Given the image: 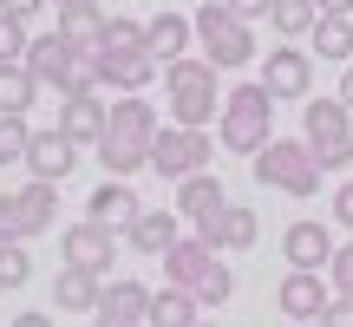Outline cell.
<instances>
[{"label":"cell","mask_w":353,"mask_h":327,"mask_svg":"<svg viewBox=\"0 0 353 327\" xmlns=\"http://www.w3.org/2000/svg\"><path fill=\"white\" fill-rule=\"evenodd\" d=\"M125 46H144V20L112 13V20H105V46H99V52H125Z\"/></svg>","instance_id":"obj_34"},{"label":"cell","mask_w":353,"mask_h":327,"mask_svg":"<svg viewBox=\"0 0 353 327\" xmlns=\"http://www.w3.org/2000/svg\"><path fill=\"white\" fill-rule=\"evenodd\" d=\"M268 138H275V99H268L262 79H255V86L223 92V112H216V144H223V151H236V157H255Z\"/></svg>","instance_id":"obj_1"},{"label":"cell","mask_w":353,"mask_h":327,"mask_svg":"<svg viewBox=\"0 0 353 327\" xmlns=\"http://www.w3.org/2000/svg\"><path fill=\"white\" fill-rule=\"evenodd\" d=\"M72 164H79V144L65 138L59 125H52V131H33V144H26V170H33V177L65 184V177H72Z\"/></svg>","instance_id":"obj_17"},{"label":"cell","mask_w":353,"mask_h":327,"mask_svg":"<svg viewBox=\"0 0 353 327\" xmlns=\"http://www.w3.org/2000/svg\"><path fill=\"white\" fill-rule=\"evenodd\" d=\"M203 321V301L190 288H151V315H144V327H196Z\"/></svg>","instance_id":"obj_24"},{"label":"cell","mask_w":353,"mask_h":327,"mask_svg":"<svg viewBox=\"0 0 353 327\" xmlns=\"http://www.w3.org/2000/svg\"><path fill=\"white\" fill-rule=\"evenodd\" d=\"M321 327H353V295H334L327 315H321Z\"/></svg>","instance_id":"obj_37"},{"label":"cell","mask_w":353,"mask_h":327,"mask_svg":"<svg viewBox=\"0 0 353 327\" xmlns=\"http://www.w3.org/2000/svg\"><path fill=\"white\" fill-rule=\"evenodd\" d=\"M59 131H65L72 144H99V138H105V105H99V92L59 99Z\"/></svg>","instance_id":"obj_23"},{"label":"cell","mask_w":353,"mask_h":327,"mask_svg":"<svg viewBox=\"0 0 353 327\" xmlns=\"http://www.w3.org/2000/svg\"><path fill=\"white\" fill-rule=\"evenodd\" d=\"M301 138L321 157V170H347L353 164V112L341 99H307L301 105Z\"/></svg>","instance_id":"obj_6"},{"label":"cell","mask_w":353,"mask_h":327,"mask_svg":"<svg viewBox=\"0 0 353 327\" xmlns=\"http://www.w3.org/2000/svg\"><path fill=\"white\" fill-rule=\"evenodd\" d=\"M314 20H321V7H314V0H268V26H275L281 39L314 33Z\"/></svg>","instance_id":"obj_29"},{"label":"cell","mask_w":353,"mask_h":327,"mask_svg":"<svg viewBox=\"0 0 353 327\" xmlns=\"http://www.w3.org/2000/svg\"><path fill=\"white\" fill-rule=\"evenodd\" d=\"M157 105L144 99V92H118L112 105H105V138L112 144H131V151H151L157 144Z\"/></svg>","instance_id":"obj_8"},{"label":"cell","mask_w":353,"mask_h":327,"mask_svg":"<svg viewBox=\"0 0 353 327\" xmlns=\"http://www.w3.org/2000/svg\"><path fill=\"white\" fill-rule=\"evenodd\" d=\"M164 105H170V125H216L223 112V92H216V66L210 59H170L164 66Z\"/></svg>","instance_id":"obj_2"},{"label":"cell","mask_w":353,"mask_h":327,"mask_svg":"<svg viewBox=\"0 0 353 327\" xmlns=\"http://www.w3.org/2000/svg\"><path fill=\"white\" fill-rule=\"evenodd\" d=\"M327 301H334V281H321V268H288L281 288H275V308L288 321H321Z\"/></svg>","instance_id":"obj_10"},{"label":"cell","mask_w":353,"mask_h":327,"mask_svg":"<svg viewBox=\"0 0 353 327\" xmlns=\"http://www.w3.org/2000/svg\"><path fill=\"white\" fill-rule=\"evenodd\" d=\"M39 92H46V86H39V79L26 72V59H7V66H0V112L26 118V112H33V99H39Z\"/></svg>","instance_id":"obj_27"},{"label":"cell","mask_w":353,"mask_h":327,"mask_svg":"<svg viewBox=\"0 0 353 327\" xmlns=\"http://www.w3.org/2000/svg\"><path fill=\"white\" fill-rule=\"evenodd\" d=\"M144 46H151V59L157 66H170V59H183L190 46H196V26H190V13H157V20H144Z\"/></svg>","instance_id":"obj_19"},{"label":"cell","mask_w":353,"mask_h":327,"mask_svg":"<svg viewBox=\"0 0 353 327\" xmlns=\"http://www.w3.org/2000/svg\"><path fill=\"white\" fill-rule=\"evenodd\" d=\"M33 281V255H26V242H0V295L26 288Z\"/></svg>","instance_id":"obj_30"},{"label":"cell","mask_w":353,"mask_h":327,"mask_svg":"<svg viewBox=\"0 0 353 327\" xmlns=\"http://www.w3.org/2000/svg\"><path fill=\"white\" fill-rule=\"evenodd\" d=\"M72 59H79V46H72L65 33H33V39H26V72H33L39 86H52V92L65 86Z\"/></svg>","instance_id":"obj_16"},{"label":"cell","mask_w":353,"mask_h":327,"mask_svg":"<svg viewBox=\"0 0 353 327\" xmlns=\"http://www.w3.org/2000/svg\"><path fill=\"white\" fill-rule=\"evenodd\" d=\"M334 223H341V229H353V177H347L341 190H334Z\"/></svg>","instance_id":"obj_38"},{"label":"cell","mask_w":353,"mask_h":327,"mask_svg":"<svg viewBox=\"0 0 353 327\" xmlns=\"http://www.w3.org/2000/svg\"><path fill=\"white\" fill-rule=\"evenodd\" d=\"M105 79H99V52H79L72 59V72H65V86H59V99H79V92H99Z\"/></svg>","instance_id":"obj_33"},{"label":"cell","mask_w":353,"mask_h":327,"mask_svg":"<svg viewBox=\"0 0 353 327\" xmlns=\"http://www.w3.org/2000/svg\"><path fill=\"white\" fill-rule=\"evenodd\" d=\"M334 249H341V242H334V229L314 223V216H301V223L281 229V255H288V268H327Z\"/></svg>","instance_id":"obj_13"},{"label":"cell","mask_w":353,"mask_h":327,"mask_svg":"<svg viewBox=\"0 0 353 327\" xmlns=\"http://www.w3.org/2000/svg\"><path fill=\"white\" fill-rule=\"evenodd\" d=\"M59 7H65V0H59Z\"/></svg>","instance_id":"obj_45"},{"label":"cell","mask_w":353,"mask_h":327,"mask_svg":"<svg viewBox=\"0 0 353 327\" xmlns=\"http://www.w3.org/2000/svg\"><path fill=\"white\" fill-rule=\"evenodd\" d=\"M39 7H46V0H0V13H13V20H33Z\"/></svg>","instance_id":"obj_40"},{"label":"cell","mask_w":353,"mask_h":327,"mask_svg":"<svg viewBox=\"0 0 353 327\" xmlns=\"http://www.w3.org/2000/svg\"><path fill=\"white\" fill-rule=\"evenodd\" d=\"M59 255H65L72 268H92V275H112V255H118V229H105V223H92V216H85V223H72V229L59 236Z\"/></svg>","instance_id":"obj_11"},{"label":"cell","mask_w":353,"mask_h":327,"mask_svg":"<svg viewBox=\"0 0 353 327\" xmlns=\"http://www.w3.org/2000/svg\"><path fill=\"white\" fill-rule=\"evenodd\" d=\"M144 315H151V288L118 275V281H105L99 308H92V327H144Z\"/></svg>","instance_id":"obj_12"},{"label":"cell","mask_w":353,"mask_h":327,"mask_svg":"<svg viewBox=\"0 0 353 327\" xmlns=\"http://www.w3.org/2000/svg\"><path fill=\"white\" fill-rule=\"evenodd\" d=\"M190 295H196L203 308H223L229 295H236V268H229V262H216V268H210V275H203V281H196Z\"/></svg>","instance_id":"obj_32"},{"label":"cell","mask_w":353,"mask_h":327,"mask_svg":"<svg viewBox=\"0 0 353 327\" xmlns=\"http://www.w3.org/2000/svg\"><path fill=\"white\" fill-rule=\"evenodd\" d=\"M249 170H255V184L262 190H281V197H314L321 190V157L307 151V138H268L262 151L249 157Z\"/></svg>","instance_id":"obj_3"},{"label":"cell","mask_w":353,"mask_h":327,"mask_svg":"<svg viewBox=\"0 0 353 327\" xmlns=\"http://www.w3.org/2000/svg\"><path fill=\"white\" fill-rule=\"evenodd\" d=\"M229 13H242V20H268V0H223Z\"/></svg>","instance_id":"obj_39"},{"label":"cell","mask_w":353,"mask_h":327,"mask_svg":"<svg viewBox=\"0 0 353 327\" xmlns=\"http://www.w3.org/2000/svg\"><path fill=\"white\" fill-rule=\"evenodd\" d=\"M307 39H314L321 59H341V66H347V59H353V13H321Z\"/></svg>","instance_id":"obj_28"},{"label":"cell","mask_w":353,"mask_h":327,"mask_svg":"<svg viewBox=\"0 0 353 327\" xmlns=\"http://www.w3.org/2000/svg\"><path fill=\"white\" fill-rule=\"evenodd\" d=\"M223 203H229V197H223V184H216L210 170H196V177L176 184V216H190V223H210Z\"/></svg>","instance_id":"obj_26"},{"label":"cell","mask_w":353,"mask_h":327,"mask_svg":"<svg viewBox=\"0 0 353 327\" xmlns=\"http://www.w3.org/2000/svg\"><path fill=\"white\" fill-rule=\"evenodd\" d=\"M105 20H112V13H105L99 0H65V7H59V33L72 39L79 52H99L105 46Z\"/></svg>","instance_id":"obj_22"},{"label":"cell","mask_w":353,"mask_h":327,"mask_svg":"<svg viewBox=\"0 0 353 327\" xmlns=\"http://www.w3.org/2000/svg\"><path fill=\"white\" fill-rule=\"evenodd\" d=\"M138 190H131V177H105L99 190H92V203H85V216L92 223H105V229H118V236H125L131 223H138Z\"/></svg>","instance_id":"obj_15"},{"label":"cell","mask_w":353,"mask_h":327,"mask_svg":"<svg viewBox=\"0 0 353 327\" xmlns=\"http://www.w3.org/2000/svg\"><path fill=\"white\" fill-rule=\"evenodd\" d=\"M164 72V66L151 59V46H125V52H99V79L118 92H144L151 79Z\"/></svg>","instance_id":"obj_18"},{"label":"cell","mask_w":353,"mask_h":327,"mask_svg":"<svg viewBox=\"0 0 353 327\" xmlns=\"http://www.w3.org/2000/svg\"><path fill=\"white\" fill-rule=\"evenodd\" d=\"M196 327H216V321H196Z\"/></svg>","instance_id":"obj_44"},{"label":"cell","mask_w":353,"mask_h":327,"mask_svg":"<svg viewBox=\"0 0 353 327\" xmlns=\"http://www.w3.org/2000/svg\"><path fill=\"white\" fill-rule=\"evenodd\" d=\"M176 236H183V229H176V210H138V223L125 229V242L138 255H164Z\"/></svg>","instance_id":"obj_25"},{"label":"cell","mask_w":353,"mask_h":327,"mask_svg":"<svg viewBox=\"0 0 353 327\" xmlns=\"http://www.w3.org/2000/svg\"><path fill=\"white\" fill-rule=\"evenodd\" d=\"M26 144H33V125L0 112V170H7V164H26Z\"/></svg>","instance_id":"obj_31"},{"label":"cell","mask_w":353,"mask_h":327,"mask_svg":"<svg viewBox=\"0 0 353 327\" xmlns=\"http://www.w3.org/2000/svg\"><path fill=\"white\" fill-rule=\"evenodd\" d=\"M334 99H341L347 112H353V59H347V72H341V92H334Z\"/></svg>","instance_id":"obj_41"},{"label":"cell","mask_w":353,"mask_h":327,"mask_svg":"<svg viewBox=\"0 0 353 327\" xmlns=\"http://www.w3.org/2000/svg\"><path fill=\"white\" fill-rule=\"evenodd\" d=\"M327 281H334V295H353V242H341V249H334Z\"/></svg>","instance_id":"obj_36"},{"label":"cell","mask_w":353,"mask_h":327,"mask_svg":"<svg viewBox=\"0 0 353 327\" xmlns=\"http://www.w3.org/2000/svg\"><path fill=\"white\" fill-rule=\"evenodd\" d=\"M7 327H52V315H13Z\"/></svg>","instance_id":"obj_42"},{"label":"cell","mask_w":353,"mask_h":327,"mask_svg":"<svg viewBox=\"0 0 353 327\" xmlns=\"http://www.w3.org/2000/svg\"><path fill=\"white\" fill-rule=\"evenodd\" d=\"M321 13H353V0H314Z\"/></svg>","instance_id":"obj_43"},{"label":"cell","mask_w":353,"mask_h":327,"mask_svg":"<svg viewBox=\"0 0 353 327\" xmlns=\"http://www.w3.org/2000/svg\"><path fill=\"white\" fill-rule=\"evenodd\" d=\"M196 236H210L216 249H255L262 223H255V210H242V203H223L210 223H196Z\"/></svg>","instance_id":"obj_21"},{"label":"cell","mask_w":353,"mask_h":327,"mask_svg":"<svg viewBox=\"0 0 353 327\" xmlns=\"http://www.w3.org/2000/svg\"><path fill=\"white\" fill-rule=\"evenodd\" d=\"M26 39H33V33H26V20L0 13V66H7V59H26Z\"/></svg>","instance_id":"obj_35"},{"label":"cell","mask_w":353,"mask_h":327,"mask_svg":"<svg viewBox=\"0 0 353 327\" xmlns=\"http://www.w3.org/2000/svg\"><path fill=\"white\" fill-rule=\"evenodd\" d=\"M59 223V184L33 177L26 190H0V242H33Z\"/></svg>","instance_id":"obj_5"},{"label":"cell","mask_w":353,"mask_h":327,"mask_svg":"<svg viewBox=\"0 0 353 327\" xmlns=\"http://www.w3.org/2000/svg\"><path fill=\"white\" fill-rule=\"evenodd\" d=\"M262 86H268V99H307V86H314V52H301L294 39H281L275 52L262 59Z\"/></svg>","instance_id":"obj_9"},{"label":"cell","mask_w":353,"mask_h":327,"mask_svg":"<svg viewBox=\"0 0 353 327\" xmlns=\"http://www.w3.org/2000/svg\"><path fill=\"white\" fill-rule=\"evenodd\" d=\"M190 26H196V46H203V59H210L216 72H242V66L255 59L249 20H242V13H229L223 0H203V7L190 13Z\"/></svg>","instance_id":"obj_4"},{"label":"cell","mask_w":353,"mask_h":327,"mask_svg":"<svg viewBox=\"0 0 353 327\" xmlns=\"http://www.w3.org/2000/svg\"><path fill=\"white\" fill-rule=\"evenodd\" d=\"M210 157H216L210 125H170V131H157V144H151V170L170 177V184H183V177L210 170Z\"/></svg>","instance_id":"obj_7"},{"label":"cell","mask_w":353,"mask_h":327,"mask_svg":"<svg viewBox=\"0 0 353 327\" xmlns=\"http://www.w3.org/2000/svg\"><path fill=\"white\" fill-rule=\"evenodd\" d=\"M99 295H105V275H92V268H72V262H65L59 275H52V308H59V315H92Z\"/></svg>","instance_id":"obj_20"},{"label":"cell","mask_w":353,"mask_h":327,"mask_svg":"<svg viewBox=\"0 0 353 327\" xmlns=\"http://www.w3.org/2000/svg\"><path fill=\"white\" fill-rule=\"evenodd\" d=\"M157 262H164V281H170V288H196V281L216 268V242L210 236H176Z\"/></svg>","instance_id":"obj_14"}]
</instances>
